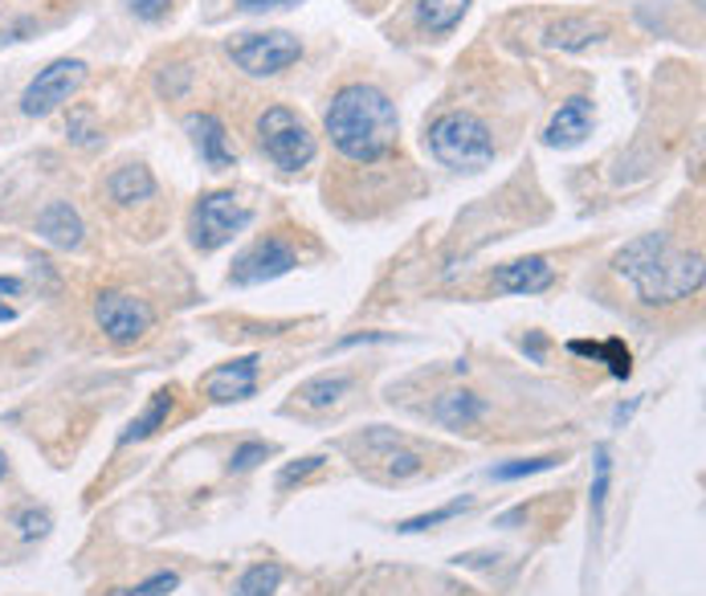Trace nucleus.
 I'll return each instance as SVG.
<instances>
[{"mask_svg":"<svg viewBox=\"0 0 706 596\" xmlns=\"http://www.w3.org/2000/svg\"><path fill=\"white\" fill-rule=\"evenodd\" d=\"M323 131L347 163H360V168L388 163L397 156L400 136L397 103L372 82H347L335 91L331 107L323 115Z\"/></svg>","mask_w":706,"mask_h":596,"instance_id":"1","label":"nucleus"},{"mask_svg":"<svg viewBox=\"0 0 706 596\" xmlns=\"http://www.w3.org/2000/svg\"><path fill=\"white\" fill-rule=\"evenodd\" d=\"M613 274L645 307H666L698 295L703 286V254L678 249L670 233H641L613 254Z\"/></svg>","mask_w":706,"mask_h":596,"instance_id":"2","label":"nucleus"},{"mask_svg":"<svg viewBox=\"0 0 706 596\" xmlns=\"http://www.w3.org/2000/svg\"><path fill=\"white\" fill-rule=\"evenodd\" d=\"M425 148L441 168H453V172H482L494 160V151H498L494 148V131L470 110L438 115L425 131Z\"/></svg>","mask_w":706,"mask_h":596,"instance_id":"3","label":"nucleus"},{"mask_svg":"<svg viewBox=\"0 0 706 596\" xmlns=\"http://www.w3.org/2000/svg\"><path fill=\"white\" fill-rule=\"evenodd\" d=\"M254 139H257V151H262L278 172H286V177L310 168L315 156H319V139L310 131V123L303 119L298 110L282 107V103H274V107H266L257 115Z\"/></svg>","mask_w":706,"mask_h":596,"instance_id":"4","label":"nucleus"},{"mask_svg":"<svg viewBox=\"0 0 706 596\" xmlns=\"http://www.w3.org/2000/svg\"><path fill=\"white\" fill-rule=\"evenodd\" d=\"M250 221H254V209L241 201L238 192L217 189L197 196L192 213H188V237H192L200 254H213V249L233 242Z\"/></svg>","mask_w":706,"mask_h":596,"instance_id":"5","label":"nucleus"},{"mask_svg":"<svg viewBox=\"0 0 706 596\" xmlns=\"http://www.w3.org/2000/svg\"><path fill=\"white\" fill-rule=\"evenodd\" d=\"M229 62L250 74V78H274L282 70H291L303 57V41L286 29H266V33H238L225 45Z\"/></svg>","mask_w":706,"mask_h":596,"instance_id":"6","label":"nucleus"},{"mask_svg":"<svg viewBox=\"0 0 706 596\" xmlns=\"http://www.w3.org/2000/svg\"><path fill=\"white\" fill-rule=\"evenodd\" d=\"M82 82H86V62L82 57H57L45 70H38V78L25 86L21 110H25L29 119H45V115H54L62 103L78 95Z\"/></svg>","mask_w":706,"mask_h":596,"instance_id":"7","label":"nucleus"},{"mask_svg":"<svg viewBox=\"0 0 706 596\" xmlns=\"http://www.w3.org/2000/svg\"><path fill=\"white\" fill-rule=\"evenodd\" d=\"M94 323H98V331H103L110 343L131 348V343H139V339L151 331L156 315H151V307H147L144 298L127 295V290H103V295L94 298Z\"/></svg>","mask_w":706,"mask_h":596,"instance_id":"8","label":"nucleus"},{"mask_svg":"<svg viewBox=\"0 0 706 596\" xmlns=\"http://www.w3.org/2000/svg\"><path fill=\"white\" fill-rule=\"evenodd\" d=\"M298 266V254H294V245L282 237V233H270L262 242H254L238 262H233V270H229V283L233 286H257V283H270V278H282V274H291Z\"/></svg>","mask_w":706,"mask_h":596,"instance_id":"9","label":"nucleus"},{"mask_svg":"<svg viewBox=\"0 0 706 596\" xmlns=\"http://www.w3.org/2000/svg\"><path fill=\"white\" fill-rule=\"evenodd\" d=\"M257 368L262 355H241L229 364H217L209 376L200 380V393L209 396L213 405H233V401H250L257 393Z\"/></svg>","mask_w":706,"mask_h":596,"instance_id":"10","label":"nucleus"},{"mask_svg":"<svg viewBox=\"0 0 706 596\" xmlns=\"http://www.w3.org/2000/svg\"><path fill=\"white\" fill-rule=\"evenodd\" d=\"M491 286L498 295H544V290L556 286V266H551L544 254L515 258L491 274Z\"/></svg>","mask_w":706,"mask_h":596,"instance_id":"11","label":"nucleus"},{"mask_svg":"<svg viewBox=\"0 0 706 596\" xmlns=\"http://www.w3.org/2000/svg\"><path fill=\"white\" fill-rule=\"evenodd\" d=\"M103 192H107V201L115 209H147V204L160 196L156 189V177H151V168L147 163H119L107 180H103Z\"/></svg>","mask_w":706,"mask_h":596,"instance_id":"12","label":"nucleus"},{"mask_svg":"<svg viewBox=\"0 0 706 596\" xmlns=\"http://www.w3.org/2000/svg\"><path fill=\"white\" fill-rule=\"evenodd\" d=\"M188 136H192V143H197L200 160L209 163L213 172H229L233 168V160H238V151H233V143H229V127L221 119H217L213 110H200V115H188L185 119Z\"/></svg>","mask_w":706,"mask_h":596,"instance_id":"13","label":"nucleus"},{"mask_svg":"<svg viewBox=\"0 0 706 596\" xmlns=\"http://www.w3.org/2000/svg\"><path fill=\"white\" fill-rule=\"evenodd\" d=\"M33 230H38L41 242L57 245V249H78L82 237H86V225H82L78 209L70 201H50L45 209L38 213L33 221Z\"/></svg>","mask_w":706,"mask_h":596,"instance_id":"14","label":"nucleus"},{"mask_svg":"<svg viewBox=\"0 0 706 596\" xmlns=\"http://www.w3.org/2000/svg\"><path fill=\"white\" fill-rule=\"evenodd\" d=\"M588 127H592V103L576 95L560 103V110L551 115V123L544 127V143L547 148H576V143H584Z\"/></svg>","mask_w":706,"mask_h":596,"instance_id":"15","label":"nucleus"},{"mask_svg":"<svg viewBox=\"0 0 706 596\" xmlns=\"http://www.w3.org/2000/svg\"><path fill=\"white\" fill-rule=\"evenodd\" d=\"M482 417H486V401L478 393H470V389H453V393H441L433 401V421L445 425V429H457V434L478 429Z\"/></svg>","mask_w":706,"mask_h":596,"instance_id":"16","label":"nucleus"},{"mask_svg":"<svg viewBox=\"0 0 706 596\" xmlns=\"http://www.w3.org/2000/svg\"><path fill=\"white\" fill-rule=\"evenodd\" d=\"M600 38H609V25H604L600 17H560V21H551V25L544 29L547 50H568V54L588 50V45Z\"/></svg>","mask_w":706,"mask_h":596,"instance_id":"17","label":"nucleus"},{"mask_svg":"<svg viewBox=\"0 0 706 596\" xmlns=\"http://www.w3.org/2000/svg\"><path fill=\"white\" fill-rule=\"evenodd\" d=\"M470 4L474 0H413V21L429 41H441L466 21Z\"/></svg>","mask_w":706,"mask_h":596,"instance_id":"18","label":"nucleus"},{"mask_svg":"<svg viewBox=\"0 0 706 596\" xmlns=\"http://www.w3.org/2000/svg\"><path fill=\"white\" fill-rule=\"evenodd\" d=\"M568 352L572 355H584V360H597L613 372L617 380H629L633 376V352L625 348V339H604V343H584V339H572L568 343Z\"/></svg>","mask_w":706,"mask_h":596,"instance_id":"19","label":"nucleus"},{"mask_svg":"<svg viewBox=\"0 0 706 596\" xmlns=\"http://www.w3.org/2000/svg\"><path fill=\"white\" fill-rule=\"evenodd\" d=\"M172 405H176V393H172V389H160V393L147 401L144 413H139V417H135L131 425L123 429L119 446H135V441H147V437L156 434V429H164V421H168Z\"/></svg>","mask_w":706,"mask_h":596,"instance_id":"20","label":"nucleus"},{"mask_svg":"<svg viewBox=\"0 0 706 596\" xmlns=\"http://www.w3.org/2000/svg\"><path fill=\"white\" fill-rule=\"evenodd\" d=\"M347 389H351V376H344V372H323V376L303 380L294 396H298V405H307V408H331L344 401Z\"/></svg>","mask_w":706,"mask_h":596,"instance_id":"21","label":"nucleus"},{"mask_svg":"<svg viewBox=\"0 0 706 596\" xmlns=\"http://www.w3.org/2000/svg\"><path fill=\"white\" fill-rule=\"evenodd\" d=\"M282 584L278 564H254V568L241 572V581L233 584V596H274Z\"/></svg>","mask_w":706,"mask_h":596,"instance_id":"22","label":"nucleus"},{"mask_svg":"<svg viewBox=\"0 0 706 596\" xmlns=\"http://www.w3.org/2000/svg\"><path fill=\"white\" fill-rule=\"evenodd\" d=\"M470 507H474V499H453V502H445V507H438V511H425V515L404 519V523H397V531H400V535H421V531L441 528V523L457 519L462 511H470Z\"/></svg>","mask_w":706,"mask_h":596,"instance_id":"23","label":"nucleus"},{"mask_svg":"<svg viewBox=\"0 0 706 596\" xmlns=\"http://www.w3.org/2000/svg\"><path fill=\"white\" fill-rule=\"evenodd\" d=\"M609 482H613V454L600 446L597 458H592V519H604V502H609Z\"/></svg>","mask_w":706,"mask_h":596,"instance_id":"24","label":"nucleus"},{"mask_svg":"<svg viewBox=\"0 0 706 596\" xmlns=\"http://www.w3.org/2000/svg\"><path fill=\"white\" fill-rule=\"evenodd\" d=\"M563 458L556 454H544V458H519V461H503V466H494L491 478L494 482H519V478H531V475H544V470H556Z\"/></svg>","mask_w":706,"mask_h":596,"instance_id":"25","label":"nucleus"},{"mask_svg":"<svg viewBox=\"0 0 706 596\" xmlns=\"http://www.w3.org/2000/svg\"><path fill=\"white\" fill-rule=\"evenodd\" d=\"M13 528L21 540H41L45 531L54 528V519H50V511L45 507H21L13 515Z\"/></svg>","mask_w":706,"mask_h":596,"instance_id":"26","label":"nucleus"},{"mask_svg":"<svg viewBox=\"0 0 706 596\" xmlns=\"http://www.w3.org/2000/svg\"><path fill=\"white\" fill-rule=\"evenodd\" d=\"M180 588V572H156V576H147L144 584H135V588H115L107 596H168Z\"/></svg>","mask_w":706,"mask_h":596,"instance_id":"27","label":"nucleus"},{"mask_svg":"<svg viewBox=\"0 0 706 596\" xmlns=\"http://www.w3.org/2000/svg\"><path fill=\"white\" fill-rule=\"evenodd\" d=\"M274 449L266 446V441H241L238 449H233V458H229V475H245V470H254L257 461H266Z\"/></svg>","mask_w":706,"mask_h":596,"instance_id":"28","label":"nucleus"},{"mask_svg":"<svg viewBox=\"0 0 706 596\" xmlns=\"http://www.w3.org/2000/svg\"><path fill=\"white\" fill-rule=\"evenodd\" d=\"M323 466H327V458H323V454H310V458H298V461H291V466H282L278 490H291L294 482H303V478L315 475V470H323Z\"/></svg>","mask_w":706,"mask_h":596,"instance_id":"29","label":"nucleus"},{"mask_svg":"<svg viewBox=\"0 0 706 596\" xmlns=\"http://www.w3.org/2000/svg\"><path fill=\"white\" fill-rule=\"evenodd\" d=\"M123 4L131 9V17H139L147 25H156V21H164V17L172 13V0H123Z\"/></svg>","mask_w":706,"mask_h":596,"instance_id":"30","label":"nucleus"},{"mask_svg":"<svg viewBox=\"0 0 706 596\" xmlns=\"http://www.w3.org/2000/svg\"><path fill=\"white\" fill-rule=\"evenodd\" d=\"M21 290H25V283H21V278H0V323H9V319L17 315L13 307L4 302V298H17Z\"/></svg>","mask_w":706,"mask_h":596,"instance_id":"31","label":"nucleus"},{"mask_svg":"<svg viewBox=\"0 0 706 596\" xmlns=\"http://www.w3.org/2000/svg\"><path fill=\"white\" fill-rule=\"evenodd\" d=\"M70 139L74 143H94V131H91V110H74V119H70Z\"/></svg>","mask_w":706,"mask_h":596,"instance_id":"32","label":"nucleus"},{"mask_svg":"<svg viewBox=\"0 0 706 596\" xmlns=\"http://www.w3.org/2000/svg\"><path fill=\"white\" fill-rule=\"evenodd\" d=\"M241 13H266V9H291L298 0H233Z\"/></svg>","mask_w":706,"mask_h":596,"instance_id":"33","label":"nucleus"},{"mask_svg":"<svg viewBox=\"0 0 706 596\" xmlns=\"http://www.w3.org/2000/svg\"><path fill=\"white\" fill-rule=\"evenodd\" d=\"M637 408H641V396H633L629 405H617V413H613V425H617V429H621V425H629V421H633V413H637Z\"/></svg>","mask_w":706,"mask_h":596,"instance_id":"34","label":"nucleus"},{"mask_svg":"<svg viewBox=\"0 0 706 596\" xmlns=\"http://www.w3.org/2000/svg\"><path fill=\"white\" fill-rule=\"evenodd\" d=\"M523 352L531 355L535 364H544V339H539V331H531V336L523 339Z\"/></svg>","mask_w":706,"mask_h":596,"instance_id":"35","label":"nucleus"},{"mask_svg":"<svg viewBox=\"0 0 706 596\" xmlns=\"http://www.w3.org/2000/svg\"><path fill=\"white\" fill-rule=\"evenodd\" d=\"M4 475H9V458H4V449H0V482H4Z\"/></svg>","mask_w":706,"mask_h":596,"instance_id":"36","label":"nucleus"}]
</instances>
